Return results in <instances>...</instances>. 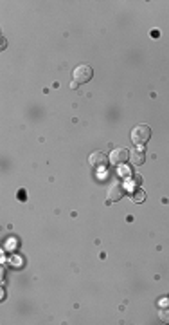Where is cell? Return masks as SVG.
<instances>
[{
	"mask_svg": "<svg viewBox=\"0 0 169 325\" xmlns=\"http://www.w3.org/2000/svg\"><path fill=\"white\" fill-rule=\"evenodd\" d=\"M92 76H94V71H92V67L86 65V63H81V65H78L72 71V83L78 87V85H84L88 83L90 80H92Z\"/></svg>",
	"mask_w": 169,
	"mask_h": 325,
	"instance_id": "obj_1",
	"label": "cell"
},
{
	"mask_svg": "<svg viewBox=\"0 0 169 325\" xmlns=\"http://www.w3.org/2000/svg\"><path fill=\"white\" fill-rule=\"evenodd\" d=\"M151 139V128L148 125H137L132 130V141L137 146H144Z\"/></svg>",
	"mask_w": 169,
	"mask_h": 325,
	"instance_id": "obj_2",
	"label": "cell"
},
{
	"mask_svg": "<svg viewBox=\"0 0 169 325\" xmlns=\"http://www.w3.org/2000/svg\"><path fill=\"white\" fill-rule=\"evenodd\" d=\"M124 193H126V190H124V186L119 183L112 184L108 188V192H106V204H112V203H119L122 197H124Z\"/></svg>",
	"mask_w": 169,
	"mask_h": 325,
	"instance_id": "obj_3",
	"label": "cell"
},
{
	"mask_svg": "<svg viewBox=\"0 0 169 325\" xmlns=\"http://www.w3.org/2000/svg\"><path fill=\"white\" fill-rule=\"evenodd\" d=\"M128 159H130V152H128V148H122V146L113 148L112 154H110V163L112 165H124Z\"/></svg>",
	"mask_w": 169,
	"mask_h": 325,
	"instance_id": "obj_4",
	"label": "cell"
},
{
	"mask_svg": "<svg viewBox=\"0 0 169 325\" xmlns=\"http://www.w3.org/2000/svg\"><path fill=\"white\" fill-rule=\"evenodd\" d=\"M88 163L92 168H104L108 163V157L104 156L103 152H92L88 156Z\"/></svg>",
	"mask_w": 169,
	"mask_h": 325,
	"instance_id": "obj_5",
	"label": "cell"
},
{
	"mask_svg": "<svg viewBox=\"0 0 169 325\" xmlns=\"http://www.w3.org/2000/svg\"><path fill=\"white\" fill-rule=\"evenodd\" d=\"M130 159H132V163L135 166H141L146 163V154H144V148L142 146H139V148H135V150L130 154Z\"/></svg>",
	"mask_w": 169,
	"mask_h": 325,
	"instance_id": "obj_6",
	"label": "cell"
},
{
	"mask_svg": "<svg viewBox=\"0 0 169 325\" xmlns=\"http://www.w3.org/2000/svg\"><path fill=\"white\" fill-rule=\"evenodd\" d=\"M144 199H146V193L142 188H137L135 192H133V201H135V203H142Z\"/></svg>",
	"mask_w": 169,
	"mask_h": 325,
	"instance_id": "obj_7",
	"label": "cell"
},
{
	"mask_svg": "<svg viewBox=\"0 0 169 325\" xmlns=\"http://www.w3.org/2000/svg\"><path fill=\"white\" fill-rule=\"evenodd\" d=\"M159 318L162 324H169V307H164L159 311Z\"/></svg>",
	"mask_w": 169,
	"mask_h": 325,
	"instance_id": "obj_8",
	"label": "cell"
}]
</instances>
